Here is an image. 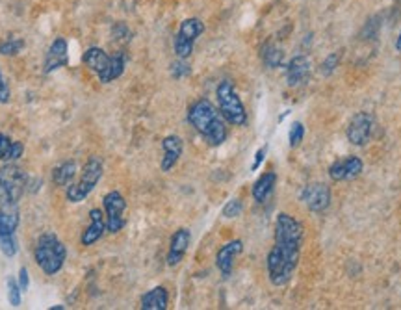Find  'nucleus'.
Instances as JSON below:
<instances>
[{
	"instance_id": "f257e3e1",
	"label": "nucleus",
	"mask_w": 401,
	"mask_h": 310,
	"mask_svg": "<svg viewBox=\"0 0 401 310\" xmlns=\"http://www.w3.org/2000/svg\"><path fill=\"white\" fill-rule=\"evenodd\" d=\"M303 227L290 214L281 212L275 219V242L267 253V279L273 286H286L299 264Z\"/></svg>"
},
{
	"instance_id": "f03ea898",
	"label": "nucleus",
	"mask_w": 401,
	"mask_h": 310,
	"mask_svg": "<svg viewBox=\"0 0 401 310\" xmlns=\"http://www.w3.org/2000/svg\"><path fill=\"white\" fill-rule=\"evenodd\" d=\"M189 125L205 138V141L212 147H219L227 139V125L223 119L221 111L212 104L208 99L195 100L188 110Z\"/></svg>"
},
{
	"instance_id": "7ed1b4c3",
	"label": "nucleus",
	"mask_w": 401,
	"mask_h": 310,
	"mask_svg": "<svg viewBox=\"0 0 401 310\" xmlns=\"http://www.w3.org/2000/svg\"><path fill=\"white\" fill-rule=\"evenodd\" d=\"M82 61L89 71H93L97 75L100 84H110L125 72L128 58L125 52H117V54L110 56L106 54L100 47H89L84 52Z\"/></svg>"
},
{
	"instance_id": "20e7f679",
	"label": "nucleus",
	"mask_w": 401,
	"mask_h": 310,
	"mask_svg": "<svg viewBox=\"0 0 401 310\" xmlns=\"http://www.w3.org/2000/svg\"><path fill=\"white\" fill-rule=\"evenodd\" d=\"M36 264L41 268V272L49 277H54L61 272V268L67 261V247L54 233H45L39 236L36 249H33Z\"/></svg>"
},
{
	"instance_id": "39448f33",
	"label": "nucleus",
	"mask_w": 401,
	"mask_h": 310,
	"mask_svg": "<svg viewBox=\"0 0 401 310\" xmlns=\"http://www.w3.org/2000/svg\"><path fill=\"white\" fill-rule=\"evenodd\" d=\"M104 173V164L100 160L99 156H89L88 162L84 164L82 173L78 180H72L65 188V199L72 205L82 203L84 199H88L91 192L97 188V184L100 183Z\"/></svg>"
},
{
	"instance_id": "423d86ee",
	"label": "nucleus",
	"mask_w": 401,
	"mask_h": 310,
	"mask_svg": "<svg viewBox=\"0 0 401 310\" xmlns=\"http://www.w3.org/2000/svg\"><path fill=\"white\" fill-rule=\"evenodd\" d=\"M28 175L13 162H6L0 167V206L19 205V201L28 189Z\"/></svg>"
},
{
	"instance_id": "0eeeda50",
	"label": "nucleus",
	"mask_w": 401,
	"mask_h": 310,
	"mask_svg": "<svg viewBox=\"0 0 401 310\" xmlns=\"http://www.w3.org/2000/svg\"><path fill=\"white\" fill-rule=\"evenodd\" d=\"M217 104H219V111H221L223 119L234 127H245L247 125V111L242 102V99L234 89V84L230 80H223L219 82L216 89Z\"/></svg>"
},
{
	"instance_id": "6e6552de",
	"label": "nucleus",
	"mask_w": 401,
	"mask_h": 310,
	"mask_svg": "<svg viewBox=\"0 0 401 310\" xmlns=\"http://www.w3.org/2000/svg\"><path fill=\"white\" fill-rule=\"evenodd\" d=\"M203 32H205V22L197 17H189L180 22V28L175 36V43H173L178 60H188L194 52L195 41Z\"/></svg>"
},
{
	"instance_id": "1a4fd4ad",
	"label": "nucleus",
	"mask_w": 401,
	"mask_h": 310,
	"mask_svg": "<svg viewBox=\"0 0 401 310\" xmlns=\"http://www.w3.org/2000/svg\"><path fill=\"white\" fill-rule=\"evenodd\" d=\"M102 206H104L106 231L111 234L119 233L125 227V210H127V201L117 189H111L102 197Z\"/></svg>"
},
{
	"instance_id": "9d476101",
	"label": "nucleus",
	"mask_w": 401,
	"mask_h": 310,
	"mask_svg": "<svg viewBox=\"0 0 401 310\" xmlns=\"http://www.w3.org/2000/svg\"><path fill=\"white\" fill-rule=\"evenodd\" d=\"M373 132V117L368 114V111H361V114H356L353 116V119L347 125V139H349V144L353 145H366L372 138Z\"/></svg>"
},
{
	"instance_id": "9b49d317",
	"label": "nucleus",
	"mask_w": 401,
	"mask_h": 310,
	"mask_svg": "<svg viewBox=\"0 0 401 310\" xmlns=\"http://www.w3.org/2000/svg\"><path fill=\"white\" fill-rule=\"evenodd\" d=\"M67 65H69V47H67V41L63 38H56L50 43L47 54H45L43 72L45 75H50V72L58 71V69Z\"/></svg>"
},
{
	"instance_id": "f8f14e48",
	"label": "nucleus",
	"mask_w": 401,
	"mask_h": 310,
	"mask_svg": "<svg viewBox=\"0 0 401 310\" xmlns=\"http://www.w3.org/2000/svg\"><path fill=\"white\" fill-rule=\"evenodd\" d=\"M301 199L308 206L310 212H323L331 205V189H329L327 184L323 183L308 184V186L303 189Z\"/></svg>"
},
{
	"instance_id": "ddd939ff",
	"label": "nucleus",
	"mask_w": 401,
	"mask_h": 310,
	"mask_svg": "<svg viewBox=\"0 0 401 310\" xmlns=\"http://www.w3.org/2000/svg\"><path fill=\"white\" fill-rule=\"evenodd\" d=\"M362 169H364V162L359 156H347L344 160L334 162L333 166L329 167V177L333 178L334 183H342V180L359 177Z\"/></svg>"
},
{
	"instance_id": "4468645a",
	"label": "nucleus",
	"mask_w": 401,
	"mask_h": 310,
	"mask_svg": "<svg viewBox=\"0 0 401 310\" xmlns=\"http://www.w3.org/2000/svg\"><path fill=\"white\" fill-rule=\"evenodd\" d=\"M242 251H244V242L242 240H233V242H228V244H225L221 249L217 251L216 266L225 279L230 277L234 261H236V256L242 255Z\"/></svg>"
},
{
	"instance_id": "2eb2a0df",
	"label": "nucleus",
	"mask_w": 401,
	"mask_h": 310,
	"mask_svg": "<svg viewBox=\"0 0 401 310\" xmlns=\"http://www.w3.org/2000/svg\"><path fill=\"white\" fill-rule=\"evenodd\" d=\"M106 233V217L100 212V208H91L89 210V225L84 228L82 236H80V244L84 247L97 244Z\"/></svg>"
},
{
	"instance_id": "dca6fc26",
	"label": "nucleus",
	"mask_w": 401,
	"mask_h": 310,
	"mask_svg": "<svg viewBox=\"0 0 401 310\" xmlns=\"http://www.w3.org/2000/svg\"><path fill=\"white\" fill-rule=\"evenodd\" d=\"M162 149H164V158H162L160 162V169L164 173H167L177 166L178 160H180V156H182L184 150L182 138H178L175 134L166 136V138L162 139Z\"/></svg>"
},
{
	"instance_id": "f3484780",
	"label": "nucleus",
	"mask_w": 401,
	"mask_h": 310,
	"mask_svg": "<svg viewBox=\"0 0 401 310\" xmlns=\"http://www.w3.org/2000/svg\"><path fill=\"white\" fill-rule=\"evenodd\" d=\"M189 242H191V234H189L188 228L175 231L171 242H169V251H167V266L175 268L182 262L184 255H186V251L189 247Z\"/></svg>"
},
{
	"instance_id": "a211bd4d",
	"label": "nucleus",
	"mask_w": 401,
	"mask_h": 310,
	"mask_svg": "<svg viewBox=\"0 0 401 310\" xmlns=\"http://www.w3.org/2000/svg\"><path fill=\"white\" fill-rule=\"evenodd\" d=\"M310 60L306 56L292 58L288 61V65H286V82H288V86L295 88V86L305 82L308 75H310Z\"/></svg>"
},
{
	"instance_id": "6ab92c4d",
	"label": "nucleus",
	"mask_w": 401,
	"mask_h": 310,
	"mask_svg": "<svg viewBox=\"0 0 401 310\" xmlns=\"http://www.w3.org/2000/svg\"><path fill=\"white\" fill-rule=\"evenodd\" d=\"M21 223V214L17 205L0 206V236L4 234H15Z\"/></svg>"
},
{
	"instance_id": "aec40b11",
	"label": "nucleus",
	"mask_w": 401,
	"mask_h": 310,
	"mask_svg": "<svg viewBox=\"0 0 401 310\" xmlns=\"http://www.w3.org/2000/svg\"><path fill=\"white\" fill-rule=\"evenodd\" d=\"M275 183H277V175L273 171H267L264 175L256 178V183L253 184V189H251V194H253V199L256 203H264V201L272 195L273 188H275Z\"/></svg>"
},
{
	"instance_id": "412c9836",
	"label": "nucleus",
	"mask_w": 401,
	"mask_h": 310,
	"mask_svg": "<svg viewBox=\"0 0 401 310\" xmlns=\"http://www.w3.org/2000/svg\"><path fill=\"white\" fill-rule=\"evenodd\" d=\"M167 303H169V294L164 286H156L141 297V309L143 310H166Z\"/></svg>"
},
{
	"instance_id": "4be33fe9",
	"label": "nucleus",
	"mask_w": 401,
	"mask_h": 310,
	"mask_svg": "<svg viewBox=\"0 0 401 310\" xmlns=\"http://www.w3.org/2000/svg\"><path fill=\"white\" fill-rule=\"evenodd\" d=\"M24 155V145L13 141L10 136L0 132V162H17Z\"/></svg>"
},
{
	"instance_id": "5701e85b",
	"label": "nucleus",
	"mask_w": 401,
	"mask_h": 310,
	"mask_svg": "<svg viewBox=\"0 0 401 310\" xmlns=\"http://www.w3.org/2000/svg\"><path fill=\"white\" fill-rule=\"evenodd\" d=\"M77 177V162L65 160L52 169V183L60 188H67Z\"/></svg>"
},
{
	"instance_id": "b1692460",
	"label": "nucleus",
	"mask_w": 401,
	"mask_h": 310,
	"mask_svg": "<svg viewBox=\"0 0 401 310\" xmlns=\"http://www.w3.org/2000/svg\"><path fill=\"white\" fill-rule=\"evenodd\" d=\"M262 61H264V65L269 67V69H277V67H283L284 61V52L281 47L273 43H266L262 47Z\"/></svg>"
},
{
	"instance_id": "393cba45",
	"label": "nucleus",
	"mask_w": 401,
	"mask_h": 310,
	"mask_svg": "<svg viewBox=\"0 0 401 310\" xmlns=\"http://www.w3.org/2000/svg\"><path fill=\"white\" fill-rule=\"evenodd\" d=\"M0 251L2 255L8 256V258H13L19 251V244H17L15 234H4L0 236Z\"/></svg>"
},
{
	"instance_id": "a878e982",
	"label": "nucleus",
	"mask_w": 401,
	"mask_h": 310,
	"mask_svg": "<svg viewBox=\"0 0 401 310\" xmlns=\"http://www.w3.org/2000/svg\"><path fill=\"white\" fill-rule=\"evenodd\" d=\"M22 49H24V39L10 38V39H6L4 43L0 45V54L2 56H17Z\"/></svg>"
},
{
	"instance_id": "bb28decb",
	"label": "nucleus",
	"mask_w": 401,
	"mask_h": 310,
	"mask_svg": "<svg viewBox=\"0 0 401 310\" xmlns=\"http://www.w3.org/2000/svg\"><path fill=\"white\" fill-rule=\"evenodd\" d=\"M303 138H305V127H303V123H299V121L292 123V127H290V132H288L290 147H292V149L299 147Z\"/></svg>"
},
{
	"instance_id": "cd10ccee",
	"label": "nucleus",
	"mask_w": 401,
	"mask_h": 310,
	"mask_svg": "<svg viewBox=\"0 0 401 310\" xmlns=\"http://www.w3.org/2000/svg\"><path fill=\"white\" fill-rule=\"evenodd\" d=\"M21 294L22 290L15 279H8V301L11 307H21Z\"/></svg>"
},
{
	"instance_id": "c85d7f7f",
	"label": "nucleus",
	"mask_w": 401,
	"mask_h": 310,
	"mask_svg": "<svg viewBox=\"0 0 401 310\" xmlns=\"http://www.w3.org/2000/svg\"><path fill=\"white\" fill-rule=\"evenodd\" d=\"M244 210V205H242V201L239 199H230L227 205L223 206V217H228V219H233V217H238Z\"/></svg>"
},
{
	"instance_id": "c756f323",
	"label": "nucleus",
	"mask_w": 401,
	"mask_h": 310,
	"mask_svg": "<svg viewBox=\"0 0 401 310\" xmlns=\"http://www.w3.org/2000/svg\"><path fill=\"white\" fill-rule=\"evenodd\" d=\"M340 61V54H329L325 60L322 61V65H320V71H322L323 77H329V75H333L334 69H336V65H338Z\"/></svg>"
},
{
	"instance_id": "7c9ffc66",
	"label": "nucleus",
	"mask_w": 401,
	"mask_h": 310,
	"mask_svg": "<svg viewBox=\"0 0 401 310\" xmlns=\"http://www.w3.org/2000/svg\"><path fill=\"white\" fill-rule=\"evenodd\" d=\"M10 99H11V89L10 86H8V82H6L4 72L0 69V104H8Z\"/></svg>"
},
{
	"instance_id": "2f4dec72",
	"label": "nucleus",
	"mask_w": 401,
	"mask_h": 310,
	"mask_svg": "<svg viewBox=\"0 0 401 310\" xmlns=\"http://www.w3.org/2000/svg\"><path fill=\"white\" fill-rule=\"evenodd\" d=\"M189 71H191V69H189L188 63H184V60H178L177 63H173V65H171V75L175 78L188 77Z\"/></svg>"
},
{
	"instance_id": "473e14b6",
	"label": "nucleus",
	"mask_w": 401,
	"mask_h": 310,
	"mask_svg": "<svg viewBox=\"0 0 401 310\" xmlns=\"http://www.w3.org/2000/svg\"><path fill=\"white\" fill-rule=\"evenodd\" d=\"M266 153H267V145H264V147H260V149L256 150L255 162H253V166H251V171H256V169L260 167V164L264 162V158H266Z\"/></svg>"
},
{
	"instance_id": "72a5a7b5",
	"label": "nucleus",
	"mask_w": 401,
	"mask_h": 310,
	"mask_svg": "<svg viewBox=\"0 0 401 310\" xmlns=\"http://www.w3.org/2000/svg\"><path fill=\"white\" fill-rule=\"evenodd\" d=\"M17 283H19V286H21L22 292H26L28 286H30V277H28L26 268H21V270H19V281H17Z\"/></svg>"
},
{
	"instance_id": "f704fd0d",
	"label": "nucleus",
	"mask_w": 401,
	"mask_h": 310,
	"mask_svg": "<svg viewBox=\"0 0 401 310\" xmlns=\"http://www.w3.org/2000/svg\"><path fill=\"white\" fill-rule=\"evenodd\" d=\"M395 49H398V52L401 54V30H400V36H398V39H395Z\"/></svg>"
}]
</instances>
